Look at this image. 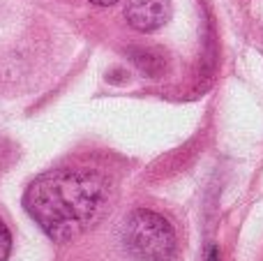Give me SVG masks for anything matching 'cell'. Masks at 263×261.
Returning <instances> with one entry per match:
<instances>
[{
	"mask_svg": "<svg viewBox=\"0 0 263 261\" xmlns=\"http://www.w3.org/2000/svg\"><path fill=\"white\" fill-rule=\"evenodd\" d=\"M106 203L109 183L95 171L83 169L46 171L23 192L26 213L55 243L88 231L102 217Z\"/></svg>",
	"mask_w": 263,
	"mask_h": 261,
	"instance_id": "6da1fadb",
	"label": "cell"
},
{
	"mask_svg": "<svg viewBox=\"0 0 263 261\" xmlns=\"http://www.w3.org/2000/svg\"><path fill=\"white\" fill-rule=\"evenodd\" d=\"M123 243L139 261H171L176 254V231L153 211H134L125 222Z\"/></svg>",
	"mask_w": 263,
	"mask_h": 261,
	"instance_id": "7a4b0ae2",
	"label": "cell"
},
{
	"mask_svg": "<svg viewBox=\"0 0 263 261\" xmlns=\"http://www.w3.org/2000/svg\"><path fill=\"white\" fill-rule=\"evenodd\" d=\"M125 18L134 30L153 32L171 18L168 0H127Z\"/></svg>",
	"mask_w": 263,
	"mask_h": 261,
	"instance_id": "3957f363",
	"label": "cell"
},
{
	"mask_svg": "<svg viewBox=\"0 0 263 261\" xmlns=\"http://www.w3.org/2000/svg\"><path fill=\"white\" fill-rule=\"evenodd\" d=\"M132 60L145 77H159L162 72H166V58L155 49H136L132 53Z\"/></svg>",
	"mask_w": 263,
	"mask_h": 261,
	"instance_id": "277c9868",
	"label": "cell"
},
{
	"mask_svg": "<svg viewBox=\"0 0 263 261\" xmlns=\"http://www.w3.org/2000/svg\"><path fill=\"white\" fill-rule=\"evenodd\" d=\"M12 252V234L5 227V222L0 220V261H5Z\"/></svg>",
	"mask_w": 263,
	"mask_h": 261,
	"instance_id": "5b68a950",
	"label": "cell"
},
{
	"mask_svg": "<svg viewBox=\"0 0 263 261\" xmlns=\"http://www.w3.org/2000/svg\"><path fill=\"white\" fill-rule=\"evenodd\" d=\"M92 5H100V7H109V5H114V3H118V0H90Z\"/></svg>",
	"mask_w": 263,
	"mask_h": 261,
	"instance_id": "8992f818",
	"label": "cell"
},
{
	"mask_svg": "<svg viewBox=\"0 0 263 261\" xmlns=\"http://www.w3.org/2000/svg\"><path fill=\"white\" fill-rule=\"evenodd\" d=\"M208 261H219V257H217V248H210V252H208Z\"/></svg>",
	"mask_w": 263,
	"mask_h": 261,
	"instance_id": "52a82bcc",
	"label": "cell"
}]
</instances>
